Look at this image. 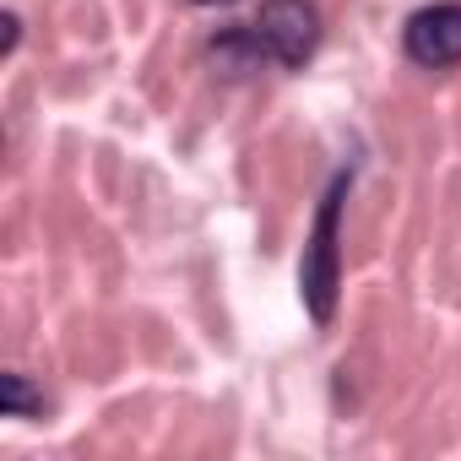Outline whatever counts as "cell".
<instances>
[{
    "label": "cell",
    "mask_w": 461,
    "mask_h": 461,
    "mask_svg": "<svg viewBox=\"0 0 461 461\" xmlns=\"http://www.w3.org/2000/svg\"><path fill=\"white\" fill-rule=\"evenodd\" d=\"M348 190H353V168H337L331 185H326V195H321V212H315V228H310L304 261H299V299H304V310H310L315 326H331L337 321V288H342L337 228H342Z\"/></svg>",
    "instance_id": "obj_1"
},
{
    "label": "cell",
    "mask_w": 461,
    "mask_h": 461,
    "mask_svg": "<svg viewBox=\"0 0 461 461\" xmlns=\"http://www.w3.org/2000/svg\"><path fill=\"white\" fill-rule=\"evenodd\" d=\"M256 50L277 71H304L321 50V6L315 0H267L261 17L250 23Z\"/></svg>",
    "instance_id": "obj_2"
},
{
    "label": "cell",
    "mask_w": 461,
    "mask_h": 461,
    "mask_svg": "<svg viewBox=\"0 0 461 461\" xmlns=\"http://www.w3.org/2000/svg\"><path fill=\"white\" fill-rule=\"evenodd\" d=\"M402 50L423 71H450L461 66V0H434L418 6L402 28Z\"/></svg>",
    "instance_id": "obj_3"
},
{
    "label": "cell",
    "mask_w": 461,
    "mask_h": 461,
    "mask_svg": "<svg viewBox=\"0 0 461 461\" xmlns=\"http://www.w3.org/2000/svg\"><path fill=\"white\" fill-rule=\"evenodd\" d=\"M0 412L6 418H44V391L28 375H0Z\"/></svg>",
    "instance_id": "obj_4"
},
{
    "label": "cell",
    "mask_w": 461,
    "mask_h": 461,
    "mask_svg": "<svg viewBox=\"0 0 461 461\" xmlns=\"http://www.w3.org/2000/svg\"><path fill=\"white\" fill-rule=\"evenodd\" d=\"M0 28H6V44H0V50L17 55V44H23V17H17V12H6V17H0Z\"/></svg>",
    "instance_id": "obj_5"
},
{
    "label": "cell",
    "mask_w": 461,
    "mask_h": 461,
    "mask_svg": "<svg viewBox=\"0 0 461 461\" xmlns=\"http://www.w3.org/2000/svg\"><path fill=\"white\" fill-rule=\"evenodd\" d=\"M195 6H234V0H195Z\"/></svg>",
    "instance_id": "obj_6"
}]
</instances>
